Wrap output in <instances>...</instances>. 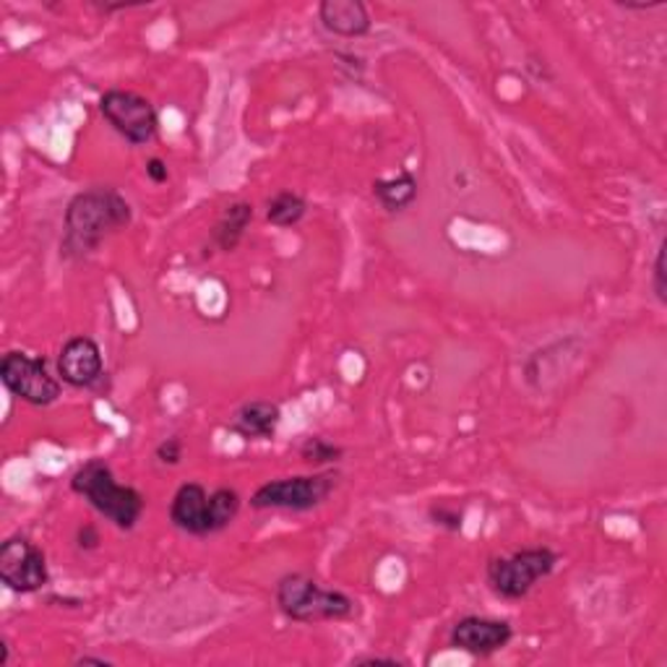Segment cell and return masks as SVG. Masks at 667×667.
<instances>
[{
	"instance_id": "7",
	"label": "cell",
	"mask_w": 667,
	"mask_h": 667,
	"mask_svg": "<svg viewBox=\"0 0 667 667\" xmlns=\"http://www.w3.org/2000/svg\"><path fill=\"white\" fill-rule=\"evenodd\" d=\"M100 112L116 131L133 147H143L157 136L159 118L155 104L147 97L126 92V89H110L102 94Z\"/></svg>"
},
{
	"instance_id": "10",
	"label": "cell",
	"mask_w": 667,
	"mask_h": 667,
	"mask_svg": "<svg viewBox=\"0 0 667 667\" xmlns=\"http://www.w3.org/2000/svg\"><path fill=\"white\" fill-rule=\"evenodd\" d=\"M104 374L102 350L92 337H73L58 355V376L73 389H89Z\"/></svg>"
},
{
	"instance_id": "22",
	"label": "cell",
	"mask_w": 667,
	"mask_h": 667,
	"mask_svg": "<svg viewBox=\"0 0 667 667\" xmlns=\"http://www.w3.org/2000/svg\"><path fill=\"white\" fill-rule=\"evenodd\" d=\"M147 176L151 178V183L162 186L167 183V178H170V172H167V165L159 157H151L147 162Z\"/></svg>"
},
{
	"instance_id": "3",
	"label": "cell",
	"mask_w": 667,
	"mask_h": 667,
	"mask_svg": "<svg viewBox=\"0 0 667 667\" xmlns=\"http://www.w3.org/2000/svg\"><path fill=\"white\" fill-rule=\"evenodd\" d=\"M277 605L287 618L298 624L350 618L358 610V603L350 595L318 587V581L306 574H287L279 579Z\"/></svg>"
},
{
	"instance_id": "13",
	"label": "cell",
	"mask_w": 667,
	"mask_h": 667,
	"mask_svg": "<svg viewBox=\"0 0 667 667\" xmlns=\"http://www.w3.org/2000/svg\"><path fill=\"white\" fill-rule=\"evenodd\" d=\"M282 409L275 401H248L232 415L230 430L242 438H271L277 434Z\"/></svg>"
},
{
	"instance_id": "6",
	"label": "cell",
	"mask_w": 667,
	"mask_h": 667,
	"mask_svg": "<svg viewBox=\"0 0 667 667\" xmlns=\"http://www.w3.org/2000/svg\"><path fill=\"white\" fill-rule=\"evenodd\" d=\"M0 381L13 397L34 407H48L60 397V381L50 376L48 360L29 352H9L0 362Z\"/></svg>"
},
{
	"instance_id": "25",
	"label": "cell",
	"mask_w": 667,
	"mask_h": 667,
	"mask_svg": "<svg viewBox=\"0 0 667 667\" xmlns=\"http://www.w3.org/2000/svg\"><path fill=\"white\" fill-rule=\"evenodd\" d=\"M76 665H112V663H110V659H104V657H89V655H83V657L76 659Z\"/></svg>"
},
{
	"instance_id": "9",
	"label": "cell",
	"mask_w": 667,
	"mask_h": 667,
	"mask_svg": "<svg viewBox=\"0 0 667 667\" xmlns=\"http://www.w3.org/2000/svg\"><path fill=\"white\" fill-rule=\"evenodd\" d=\"M514 639L511 624L498 618H480V616H467L454 624L451 628V647L475 657H488L496 655Z\"/></svg>"
},
{
	"instance_id": "2",
	"label": "cell",
	"mask_w": 667,
	"mask_h": 667,
	"mask_svg": "<svg viewBox=\"0 0 667 667\" xmlns=\"http://www.w3.org/2000/svg\"><path fill=\"white\" fill-rule=\"evenodd\" d=\"M71 490L87 498L97 514H102L110 525L126 529V532L136 527V521L143 514V506H147L139 490L116 480L104 459H92L76 469V475L71 477Z\"/></svg>"
},
{
	"instance_id": "24",
	"label": "cell",
	"mask_w": 667,
	"mask_h": 667,
	"mask_svg": "<svg viewBox=\"0 0 667 667\" xmlns=\"http://www.w3.org/2000/svg\"><path fill=\"white\" fill-rule=\"evenodd\" d=\"M352 665H399L397 657H358L352 659Z\"/></svg>"
},
{
	"instance_id": "14",
	"label": "cell",
	"mask_w": 667,
	"mask_h": 667,
	"mask_svg": "<svg viewBox=\"0 0 667 667\" xmlns=\"http://www.w3.org/2000/svg\"><path fill=\"white\" fill-rule=\"evenodd\" d=\"M253 222V207L246 201L232 203V207H227L222 211V217L217 219L215 232H211V238H215L219 250H230L238 248V242L242 240V235H246L248 225Z\"/></svg>"
},
{
	"instance_id": "15",
	"label": "cell",
	"mask_w": 667,
	"mask_h": 667,
	"mask_svg": "<svg viewBox=\"0 0 667 667\" xmlns=\"http://www.w3.org/2000/svg\"><path fill=\"white\" fill-rule=\"evenodd\" d=\"M374 196L381 201V207L386 211H401V209L412 207V201L417 199V178L412 176V172L405 170L397 178L376 180Z\"/></svg>"
},
{
	"instance_id": "12",
	"label": "cell",
	"mask_w": 667,
	"mask_h": 667,
	"mask_svg": "<svg viewBox=\"0 0 667 667\" xmlns=\"http://www.w3.org/2000/svg\"><path fill=\"white\" fill-rule=\"evenodd\" d=\"M318 19L331 34L350 37V40L368 34L374 27L368 6L362 0H323L318 6Z\"/></svg>"
},
{
	"instance_id": "17",
	"label": "cell",
	"mask_w": 667,
	"mask_h": 667,
	"mask_svg": "<svg viewBox=\"0 0 667 667\" xmlns=\"http://www.w3.org/2000/svg\"><path fill=\"white\" fill-rule=\"evenodd\" d=\"M209 514H211V535L222 532L238 519L240 514V496L232 488H217L209 496Z\"/></svg>"
},
{
	"instance_id": "5",
	"label": "cell",
	"mask_w": 667,
	"mask_h": 667,
	"mask_svg": "<svg viewBox=\"0 0 667 667\" xmlns=\"http://www.w3.org/2000/svg\"><path fill=\"white\" fill-rule=\"evenodd\" d=\"M337 488V475L318 472V475H298L282 477V480L263 482L250 498L253 509H279V511H310L321 506L331 490Z\"/></svg>"
},
{
	"instance_id": "11",
	"label": "cell",
	"mask_w": 667,
	"mask_h": 667,
	"mask_svg": "<svg viewBox=\"0 0 667 667\" xmlns=\"http://www.w3.org/2000/svg\"><path fill=\"white\" fill-rule=\"evenodd\" d=\"M209 496L207 488L199 482L180 485L176 498L170 504V521L180 532L207 537L211 535V514H209Z\"/></svg>"
},
{
	"instance_id": "8",
	"label": "cell",
	"mask_w": 667,
	"mask_h": 667,
	"mask_svg": "<svg viewBox=\"0 0 667 667\" xmlns=\"http://www.w3.org/2000/svg\"><path fill=\"white\" fill-rule=\"evenodd\" d=\"M0 581L19 595L40 593L50 581L44 552L27 537H11L0 548Z\"/></svg>"
},
{
	"instance_id": "21",
	"label": "cell",
	"mask_w": 667,
	"mask_h": 667,
	"mask_svg": "<svg viewBox=\"0 0 667 667\" xmlns=\"http://www.w3.org/2000/svg\"><path fill=\"white\" fill-rule=\"evenodd\" d=\"M430 519H434L438 527L451 529V532H459L461 529V511H454L449 506H434V509H430Z\"/></svg>"
},
{
	"instance_id": "20",
	"label": "cell",
	"mask_w": 667,
	"mask_h": 667,
	"mask_svg": "<svg viewBox=\"0 0 667 667\" xmlns=\"http://www.w3.org/2000/svg\"><path fill=\"white\" fill-rule=\"evenodd\" d=\"M665 248H667V240H663L659 242V248H657V259H655V275H651V285H655V295H657V300L663 302H667V287H665Z\"/></svg>"
},
{
	"instance_id": "19",
	"label": "cell",
	"mask_w": 667,
	"mask_h": 667,
	"mask_svg": "<svg viewBox=\"0 0 667 667\" xmlns=\"http://www.w3.org/2000/svg\"><path fill=\"white\" fill-rule=\"evenodd\" d=\"M157 459L162 461V465H170V467L180 465V459H183V441L176 436L167 438V441L157 446Z\"/></svg>"
},
{
	"instance_id": "4",
	"label": "cell",
	"mask_w": 667,
	"mask_h": 667,
	"mask_svg": "<svg viewBox=\"0 0 667 667\" xmlns=\"http://www.w3.org/2000/svg\"><path fill=\"white\" fill-rule=\"evenodd\" d=\"M556 564L558 556L550 548H527L514 556L492 558L488 564V584L504 600H521L532 593L537 581L548 579Z\"/></svg>"
},
{
	"instance_id": "16",
	"label": "cell",
	"mask_w": 667,
	"mask_h": 667,
	"mask_svg": "<svg viewBox=\"0 0 667 667\" xmlns=\"http://www.w3.org/2000/svg\"><path fill=\"white\" fill-rule=\"evenodd\" d=\"M306 211H308V203L302 196L282 191L269 201L267 219L277 227H292V225H298L302 217H306Z\"/></svg>"
},
{
	"instance_id": "18",
	"label": "cell",
	"mask_w": 667,
	"mask_h": 667,
	"mask_svg": "<svg viewBox=\"0 0 667 667\" xmlns=\"http://www.w3.org/2000/svg\"><path fill=\"white\" fill-rule=\"evenodd\" d=\"M342 457H345L342 446H334L331 441H326V438H321V436H310L300 446V459L306 461V465H313V467L337 465Z\"/></svg>"
},
{
	"instance_id": "1",
	"label": "cell",
	"mask_w": 667,
	"mask_h": 667,
	"mask_svg": "<svg viewBox=\"0 0 667 667\" xmlns=\"http://www.w3.org/2000/svg\"><path fill=\"white\" fill-rule=\"evenodd\" d=\"M131 222V207L112 188H92L73 196L66 209V253L87 256L108 238Z\"/></svg>"
},
{
	"instance_id": "23",
	"label": "cell",
	"mask_w": 667,
	"mask_h": 667,
	"mask_svg": "<svg viewBox=\"0 0 667 667\" xmlns=\"http://www.w3.org/2000/svg\"><path fill=\"white\" fill-rule=\"evenodd\" d=\"M97 542H100V535H97V529L92 525L83 527L79 532V548L92 550V548H97Z\"/></svg>"
}]
</instances>
